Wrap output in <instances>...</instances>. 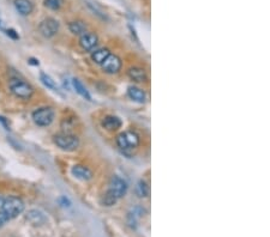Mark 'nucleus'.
I'll return each instance as SVG.
<instances>
[{
	"mask_svg": "<svg viewBox=\"0 0 270 237\" xmlns=\"http://www.w3.org/2000/svg\"><path fill=\"white\" fill-rule=\"evenodd\" d=\"M24 207V203H23L21 198L11 195V197L4 199V203H2L1 207H0V215L7 221H10L11 219H15L23 213Z\"/></svg>",
	"mask_w": 270,
	"mask_h": 237,
	"instance_id": "obj_1",
	"label": "nucleus"
},
{
	"mask_svg": "<svg viewBox=\"0 0 270 237\" xmlns=\"http://www.w3.org/2000/svg\"><path fill=\"white\" fill-rule=\"evenodd\" d=\"M10 90L12 95L21 99H30L34 95V88L22 79H12L10 81Z\"/></svg>",
	"mask_w": 270,
	"mask_h": 237,
	"instance_id": "obj_2",
	"label": "nucleus"
},
{
	"mask_svg": "<svg viewBox=\"0 0 270 237\" xmlns=\"http://www.w3.org/2000/svg\"><path fill=\"white\" fill-rule=\"evenodd\" d=\"M53 142L64 151H75L80 146V139L77 136L70 133H58L53 137Z\"/></svg>",
	"mask_w": 270,
	"mask_h": 237,
	"instance_id": "obj_3",
	"label": "nucleus"
},
{
	"mask_svg": "<svg viewBox=\"0 0 270 237\" xmlns=\"http://www.w3.org/2000/svg\"><path fill=\"white\" fill-rule=\"evenodd\" d=\"M139 136L134 131H126L119 134L117 137V144L123 150L124 152L132 151L134 149H137L139 145Z\"/></svg>",
	"mask_w": 270,
	"mask_h": 237,
	"instance_id": "obj_4",
	"label": "nucleus"
},
{
	"mask_svg": "<svg viewBox=\"0 0 270 237\" xmlns=\"http://www.w3.org/2000/svg\"><path fill=\"white\" fill-rule=\"evenodd\" d=\"M55 113L53 111V108L51 107H41V108H37L36 111H33L32 118L33 121L35 122V125L40 127H47L54 121Z\"/></svg>",
	"mask_w": 270,
	"mask_h": 237,
	"instance_id": "obj_5",
	"label": "nucleus"
},
{
	"mask_svg": "<svg viewBox=\"0 0 270 237\" xmlns=\"http://www.w3.org/2000/svg\"><path fill=\"white\" fill-rule=\"evenodd\" d=\"M60 24L57 19L52 18V17H48V18H45L40 23L39 25V30L40 32L47 39H51V37L55 36L59 32Z\"/></svg>",
	"mask_w": 270,
	"mask_h": 237,
	"instance_id": "obj_6",
	"label": "nucleus"
},
{
	"mask_svg": "<svg viewBox=\"0 0 270 237\" xmlns=\"http://www.w3.org/2000/svg\"><path fill=\"white\" fill-rule=\"evenodd\" d=\"M101 66H102V70L104 72L109 73V75H114V73H118L121 70L123 63H121V59L118 55L109 54L107 59L101 63Z\"/></svg>",
	"mask_w": 270,
	"mask_h": 237,
	"instance_id": "obj_7",
	"label": "nucleus"
},
{
	"mask_svg": "<svg viewBox=\"0 0 270 237\" xmlns=\"http://www.w3.org/2000/svg\"><path fill=\"white\" fill-rule=\"evenodd\" d=\"M108 190L119 200V199L123 198L124 195L126 194L127 183L125 182L123 178H120L119 176H114L111 180V185H109Z\"/></svg>",
	"mask_w": 270,
	"mask_h": 237,
	"instance_id": "obj_8",
	"label": "nucleus"
},
{
	"mask_svg": "<svg viewBox=\"0 0 270 237\" xmlns=\"http://www.w3.org/2000/svg\"><path fill=\"white\" fill-rule=\"evenodd\" d=\"M99 42L98 35L94 34V32H88L81 35L80 39V45L84 50H93L96 47Z\"/></svg>",
	"mask_w": 270,
	"mask_h": 237,
	"instance_id": "obj_9",
	"label": "nucleus"
},
{
	"mask_svg": "<svg viewBox=\"0 0 270 237\" xmlns=\"http://www.w3.org/2000/svg\"><path fill=\"white\" fill-rule=\"evenodd\" d=\"M15 7L21 16H29L34 11V4L32 0H15Z\"/></svg>",
	"mask_w": 270,
	"mask_h": 237,
	"instance_id": "obj_10",
	"label": "nucleus"
},
{
	"mask_svg": "<svg viewBox=\"0 0 270 237\" xmlns=\"http://www.w3.org/2000/svg\"><path fill=\"white\" fill-rule=\"evenodd\" d=\"M71 173H72L73 176L81 181H89L93 178V172L84 165H73Z\"/></svg>",
	"mask_w": 270,
	"mask_h": 237,
	"instance_id": "obj_11",
	"label": "nucleus"
},
{
	"mask_svg": "<svg viewBox=\"0 0 270 237\" xmlns=\"http://www.w3.org/2000/svg\"><path fill=\"white\" fill-rule=\"evenodd\" d=\"M27 221H29L33 225H42L43 223H46L47 218H46L45 213L41 212L39 210H30L29 212L25 216Z\"/></svg>",
	"mask_w": 270,
	"mask_h": 237,
	"instance_id": "obj_12",
	"label": "nucleus"
},
{
	"mask_svg": "<svg viewBox=\"0 0 270 237\" xmlns=\"http://www.w3.org/2000/svg\"><path fill=\"white\" fill-rule=\"evenodd\" d=\"M102 126L107 131H117L121 127V120L118 116L114 115H107L106 118L102 120Z\"/></svg>",
	"mask_w": 270,
	"mask_h": 237,
	"instance_id": "obj_13",
	"label": "nucleus"
},
{
	"mask_svg": "<svg viewBox=\"0 0 270 237\" xmlns=\"http://www.w3.org/2000/svg\"><path fill=\"white\" fill-rule=\"evenodd\" d=\"M127 95L132 101L138 102V103H144L147 99V94L137 86H130L129 90H127Z\"/></svg>",
	"mask_w": 270,
	"mask_h": 237,
	"instance_id": "obj_14",
	"label": "nucleus"
},
{
	"mask_svg": "<svg viewBox=\"0 0 270 237\" xmlns=\"http://www.w3.org/2000/svg\"><path fill=\"white\" fill-rule=\"evenodd\" d=\"M127 75L134 81L137 83H143L147 80V73L143 68L141 67H131L127 71Z\"/></svg>",
	"mask_w": 270,
	"mask_h": 237,
	"instance_id": "obj_15",
	"label": "nucleus"
},
{
	"mask_svg": "<svg viewBox=\"0 0 270 237\" xmlns=\"http://www.w3.org/2000/svg\"><path fill=\"white\" fill-rule=\"evenodd\" d=\"M68 29L73 35H83L86 32V25L82 20H73L68 23Z\"/></svg>",
	"mask_w": 270,
	"mask_h": 237,
	"instance_id": "obj_16",
	"label": "nucleus"
},
{
	"mask_svg": "<svg viewBox=\"0 0 270 237\" xmlns=\"http://www.w3.org/2000/svg\"><path fill=\"white\" fill-rule=\"evenodd\" d=\"M72 85H73V88H75V90H76V93L78 94V95H81L82 96L83 98H85L86 101H91V96H90V94H89V91L86 90L85 89V86L83 85L82 83H81L78 79H72Z\"/></svg>",
	"mask_w": 270,
	"mask_h": 237,
	"instance_id": "obj_17",
	"label": "nucleus"
},
{
	"mask_svg": "<svg viewBox=\"0 0 270 237\" xmlns=\"http://www.w3.org/2000/svg\"><path fill=\"white\" fill-rule=\"evenodd\" d=\"M111 54V52H109L108 49H106V48H102V49H98L95 50V52L91 54V59L94 60V63H102L104 60L107 59V57Z\"/></svg>",
	"mask_w": 270,
	"mask_h": 237,
	"instance_id": "obj_18",
	"label": "nucleus"
},
{
	"mask_svg": "<svg viewBox=\"0 0 270 237\" xmlns=\"http://www.w3.org/2000/svg\"><path fill=\"white\" fill-rule=\"evenodd\" d=\"M40 80L42 81L43 85L47 86V88L51 89V90H53V91L58 90V85H57V83H55V80L51 77V76H48L47 73H45V72L40 73Z\"/></svg>",
	"mask_w": 270,
	"mask_h": 237,
	"instance_id": "obj_19",
	"label": "nucleus"
},
{
	"mask_svg": "<svg viewBox=\"0 0 270 237\" xmlns=\"http://www.w3.org/2000/svg\"><path fill=\"white\" fill-rule=\"evenodd\" d=\"M43 5L52 11H58L64 5V0H43Z\"/></svg>",
	"mask_w": 270,
	"mask_h": 237,
	"instance_id": "obj_20",
	"label": "nucleus"
},
{
	"mask_svg": "<svg viewBox=\"0 0 270 237\" xmlns=\"http://www.w3.org/2000/svg\"><path fill=\"white\" fill-rule=\"evenodd\" d=\"M137 194L141 198H147L149 195V186L144 181H139L137 183Z\"/></svg>",
	"mask_w": 270,
	"mask_h": 237,
	"instance_id": "obj_21",
	"label": "nucleus"
},
{
	"mask_svg": "<svg viewBox=\"0 0 270 237\" xmlns=\"http://www.w3.org/2000/svg\"><path fill=\"white\" fill-rule=\"evenodd\" d=\"M118 201V199L114 197L113 194H112L109 190H107L106 193H104V195L102 197V200H101V203H102L103 206H113L114 204Z\"/></svg>",
	"mask_w": 270,
	"mask_h": 237,
	"instance_id": "obj_22",
	"label": "nucleus"
},
{
	"mask_svg": "<svg viewBox=\"0 0 270 237\" xmlns=\"http://www.w3.org/2000/svg\"><path fill=\"white\" fill-rule=\"evenodd\" d=\"M4 32L7 35V36L11 37L12 40H18L19 39V35L17 34L16 30H15V29H5Z\"/></svg>",
	"mask_w": 270,
	"mask_h": 237,
	"instance_id": "obj_23",
	"label": "nucleus"
},
{
	"mask_svg": "<svg viewBox=\"0 0 270 237\" xmlns=\"http://www.w3.org/2000/svg\"><path fill=\"white\" fill-rule=\"evenodd\" d=\"M59 203H60V205L62 206H70L71 205V203H70V200H68V198H65V197H62L59 199Z\"/></svg>",
	"mask_w": 270,
	"mask_h": 237,
	"instance_id": "obj_24",
	"label": "nucleus"
},
{
	"mask_svg": "<svg viewBox=\"0 0 270 237\" xmlns=\"http://www.w3.org/2000/svg\"><path fill=\"white\" fill-rule=\"evenodd\" d=\"M0 124L1 125H4L5 126V128L6 129H10V127H9V124H7V120L5 119V118H2V116H0Z\"/></svg>",
	"mask_w": 270,
	"mask_h": 237,
	"instance_id": "obj_25",
	"label": "nucleus"
},
{
	"mask_svg": "<svg viewBox=\"0 0 270 237\" xmlns=\"http://www.w3.org/2000/svg\"><path fill=\"white\" fill-rule=\"evenodd\" d=\"M0 30H1V32H4V30H5V28H4V20H2L1 14H0Z\"/></svg>",
	"mask_w": 270,
	"mask_h": 237,
	"instance_id": "obj_26",
	"label": "nucleus"
},
{
	"mask_svg": "<svg viewBox=\"0 0 270 237\" xmlns=\"http://www.w3.org/2000/svg\"><path fill=\"white\" fill-rule=\"evenodd\" d=\"M29 63H32V65H39V60H36V59H29Z\"/></svg>",
	"mask_w": 270,
	"mask_h": 237,
	"instance_id": "obj_27",
	"label": "nucleus"
},
{
	"mask_svg": "<svg viewBox=\"0 0 270 237\" xmlns=\"http://www.w3.org/2000/svg\"><path fill=\"white\" fill-rule=\"evenodd\" d=\"M4 199H5V198H2V197H1V195H0V207H1L2 203H4Z\"/></svg>",
	"mask_w": 270,
	"mask_h": 237,
	"instance_id": "obj_28",
	"label": "nucleus"
}]
</instances>
